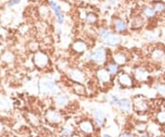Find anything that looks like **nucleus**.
<instances>
[{"instance_id":"10","label":"nucleus","mask_w":165,"mask_h":137,"mask_svg":"<svg viewBox=\"0 0 165 137\" xmlns=\"http://www.w3.org/2000/svg\"><path fill=\"white\" fill-rule=\"evenodd\" d=\"M113 60L116 64H117L118 65H125L127 63V56L124 53L122 52H117V53H115L114 55H113Z\"/></svg>"},{"instance_id":"15","label":"nucleus","mask_w":165,"mask_h":137,"mask_svg":"<svg viewBox=\"0 0 165 137\" xmlns=\"http://www.w3.org/2000/svg\"><path fill=\"white\" fill-rule=\"evenodd\" d=\"M84 20H85V23H86V24H89V25L95 24V23L97 21V16H96L95 13H93V12L87 13Z\"/></svg>"},{"instance_id":"16","label":"nucleus","mask_w":165,"mask_h":137,"mask_svg":"<svg viewBox=\"0 0 165 137\" xmlns=\"http://www.w3.org/2000/svg\"><path fill=\"white\" fill-rule=\"evenodd\" d=\"M93 113H94V117H95L96 122L98 124H101L103 122V120H104V118H105L104 112L101 109H95V110H94Z\"/></svg>"},{"instance_id":"11","label":"nucleus","mask_w":165,"mask_h":137,"mask_svg":"<svg viewBox=\"0 0 165 137\" xmlns=\"http://www.w3.org/2000/svg\"><path fill=\"white\" fill-rule=\"evenodd\" d=\"M134 105H135V109H137V111L138 110V111H145L147 109V108H148L147 102L143 98H140L136 99Z\"/></svg>"},{"instance_id":"3","label":"nucleus","mask_w":165,"mask_h":137,"mask_svg":"<svg viewBox=\"0 0 165 137\" xmlns=\"http://www.w3.org/2000/svg\"><path fill=\"white\" fill-rule=\"evenodd\" d=\"M49 5H50V8L53 10L54 14H55V17L57 19V21L60 25H62L64 21V15L63 14L62 12V9L61 7L57 4V2L53 1V0H50L49 2Z\"/></svg>"},{"instance_id":"5","label":"nucleus","mask_w":165,"mask_h":137,"mask_svg":"<svg viewBox=\"0 0 165 137\" xmlns=\"http://www.w3.org/2000/svg\"><path fill=\"white\" fill-rule=\"evenodd\" d=\"M42 88H43V91L48 94H55L59 91L58 86L53 81H51V80L43 81Z\"/></svg>"},{"instance_id":"27","label":"nucleus","mask_w":165,"mask_h":137,"mask_svg":"<svg viewBox=\"0 0 165 137\" xmlns=\"http://www.w3.org/2000/svg\"><path fill=\"white\" fill-rule=\"evenodd\" d=\"M154 9L156 10V12H161L162 10H164V5L161 3H159L155 6Z\"/></svg>"},{"instance_id":"18","label":"nucleus","mask_w":165,"mask_h":137,"mask_svg":"<svg viewBox=\"0 0 165 137\" xmlns=\"http://www.w3.org/2000/svg\"><path fill=\"white\" fill-rule=\"evenodd\" d=\"M56 104L59 107H63L68 103V98L64 95H60L56 98Z\"/></svg>"},{"instance_id":"6","label":"nucleus","mask_w":165,"mask_h":137,"mask_svg":"<svg viewBox=\"0 0 165 137\" xmlns=\"http://www.w3.org/2000/svg\"><path fill=\"white\" fill-rule=\"evenodd\" d=\"M110 75L111 74L109 73V71L107 69H106V68H101L96 72V76H97L98 80L101 83H104V84L110 82V79H111Z\"/></svg>"},{"instance_id":"8","label":"nucleus","mask_w":165,"mask_h":137,"mask_svg":"<svg viewBox=\"0 0 165 137\" xmlns=\"http://www.w3.org/2000/svg\"><path fill=\"white\" fill-rule=\"evenodd\" d=\"M72 49L74 52L77 53V54H83L84 52H86L87 50V44L86 43L83 42V41H76L74 43Z\"/></svg>"},{"instance_id":"22","label":"nucleus","mask_w":165,"mask_h":137,"mask_svg":"<svg viewBox=\"0 0 165 137\" xmlns=\"http://www.w3.org/2000/svg\"><path fill=\"white\" fill-rule=\"evenodd\" d=\"M37 56H38V58L36 59V62L38 63L40 61L41 62L40 65H44L48 64V57L44 54H38Z\"/></svg>"},{"instance_id":"32","label":"nucleus","mask_w":165,"mask_h":137,"mask_svg":"<svg viewBox=\"0 0 165 137\" xmlns=\"http://www.w3.org/2000/svg\"><path fill=\"white\" fill-rule=\"evenodd\" d=\"M104 137H109L108 135H104Z\"/></svg>"},{"instance_id":"31","label":"nucleus","mask_w":165,"mask_h":137,"mask_svg":"<svg viewBox=\"0 0 165 137\" xmlns=\"http://www.w3.org/2000/svg\"><path fill=\"white\" fill-rule=\"evenodd\" d=\"M121 137H133L132 135H130V134H123Z\"/></svg>"},{"instance_id":"4","label":"nucleus","mask_w":165,"mask_h":137,"mask_svg":"<svg viewBox=\"0 0 165 137\" xmlns=\"http://www.w3.org/2000/svg\"><path fill=\"white\" fill-rule=\"evenodd\" d=\"M113 28L117 33H124L127 31V24L123 19L115 18L113 20Z\"/></svg>"},{"instance_id":"26","label":"nucleus","mask_w":165,"mask_h":137,"mask_svg":"<svg viewBox=\"0 0 165 137\" xmlns=\"http://www.w3.org/2000/svg\"><path fill=\"white\" fill-rule=\"evenodd\" d=\"M144 39H146L147 41H154L155 39H156V36L153 34V33H151V32H147L145 35H144Z\"/></svg>"},{"instance_id":"29","label":"nucleus","mask_w":165,"mask_h":137,"mask_svg":"<svg viewBox=\"0 0 165 137\" xmlns=\"http://www.w3.org/2000/svg\"><path fill=\"white\" fill-rule=\"evenodd\" d=\"M21 2V0H10V1L9 2L8 6L9 7H12V6H15V5H18Z\"/></svg>"},{"instance_id":"20","label":"nucleus","mask_w":165,"mask_h":137,"mask_svg":"<svg viewBox=\"0 0 165 137\" xmlns=\"http://www.w3.org/2000/svg\"><path fill=\"white\" fill-rule=\"evenodd\" d=\"M106 69L109 71V73H110L111 75H116V74L118 73L119 66H118L117 64H116L115 62H113V63H110V64L107 65V68H106Z\"/></svg>"},{"instance_id":"21","label":"nucleus","mask_w":165,"mask_h":137,"mask_svg":"<svg viewBox=\"0 0 165 137\" xmlns=\"http://www.w3.org/2000/svg\"><path fill=\"white\" fill-rule=\"evenodd\" d=\"M143 14L145 17L147 18H152L155 16L156 14V10L153 9V8H150V7H147L143 9Z\"/></svg>"},{"instance_id":"12","label":"nucleus","mask_w":165,"mask_h":137,"mask_svg":"<svg viewBox=\"0 0 165 137\" xmlns=\"http://www.w3.org/2000/svg\"><path fill=\"white\" fill-rule=\"evenodd\" d=\"M118 107L120 108V109L124 110V111H128L131 109V102L129 99L127 98H123V99H119L118 103H117Z\"/></svg>"},{"instance_id":"13","label":"nucleus","mask_w":165,"mask_h":137,"mask_svg":"<svg viewBox=\"0 0 165 137\" xmlns=\"http://www.w3.org/2000/svg\"><path fill=\"white\" fill-rule=\"evenodd\" d=\"M135 77L138 81H145L148 78V73L144 69H137L135 71Z\"/></svg>"},{"instance_id":"17","label":"nucleus","mask_w":165,"mask_h":137,"mask_svg":"<svg viewBox=\"0 0 165 137\" xmlns=\"http://www.w3.org/2000/svg\"><path fill=\"white\" fill-rule=\"evenodd\" d=\"M48 117H49L48 119L51 121H53V122H59L61 120V115L57 111H53V110L50 111L49 114H48Z\"/></svg>"},{"instance_id":"9","label":"nucleus","mask_w":165,"mask_h":137,"mask_svg":"<svg viewBox=\"0 0 165 137\" xmlns=\"http://www.w3.org/2000/svg\"><path fill=\"white\" fill-rule=\"evenodd\" d=\"M118 82L121 86L123 87H131L132 86V79L131 77L127 75V74H125V73H122L118 76Z\"/></svg>"},{"instance_id":"25","label":"nucleus","mask_w":165,"mask_h":137,"mask_svg":"<svg viewBox=\"0 0 165 137\" xmlns=\"http://www.w3.org/2000/svg\"><path fill=\"white\" fill-rule=\"evenodd\" d=\"M157 119L161 123H165V111H160L158 116H157Z\"/></svg>"},{"instance_id":"23","label":"nucleus","mask_w":165,"mask_h":137,"mask_svg":"<svg viewBox=\"0 0 165 137\" xmlns=\"http://www.w3.org/2000/svg\"><path fill=\"white\" fill-rule=\"evenodd\" d=\"M74 91L77 93V94H79V95H84L85 94V89H84V87L79 83V84H76L75 86H74Z\"/></svg>"},{"instance_id":"28","label":"nucleus","mask_w":165,"mask_h":137,"mask_svg":"<svg viewBox=\"0 0 165 137\" xmlns=\"http://www.w3.org/2000/svg\"><path fill=\"white\" fill-rule=\"evenodd\" d=\"M157 89H158V92H159L160 95L165 96V86H163V85H160V86H158Z\"/></svg>"},{"instance_id":"30","label":"nucleus","mask_w":165,"mask_h":137,"mask_svg":"<svg viewBox=\"0 0 165 137\" xmlns=\"http://www.w3.org/2000/svg\"><path fill=\"white\" fill-rule=\"evenodd\" d=\"M70 132H71V131H70V130H68V129L63 130V133H64V134H66V135H69V134H70Z\"/></svg>"},{"instance_id":"14","label":"nucleus","mask_w":165,"mask_h":137,"mask_svg":"<svg viewBox=\"0 0 165 137\" xmlns=\"http://www.w3.org/2000/svg\"><path fill=\"white\" fill-rule=\"evenodd\" d=\"M142 24H143V19L139 16H137L134 19H132L130 22V26L132 29H138L142 26Z\"/></svg>"},{"instance_id":"7","label":"nucleus","mask_w":165,"mask_h":137,"mask_svg":"<svg viewBox=\"0 0 165 137\" xmlns=\"http://www.w3.org/2000/svg\"><path fill=\"white\" fill-rule=\"evenodd\" d=\"M70 77L74 81V82H77V83H83L84 82V79H85V76L84 74L78 70V69H73L70 71V74H69Z\"/></svg>"},{"instance_id":"24","label":"nucleus","mask_w":165,"mask_h":137,"mask_svg":"<svg viewBox=\"0 0 165 137\" xmlns=\"http://www.w3.org/2000/svg\"><path fill=\"white\" fill-rule=\"evenodd\" d=\"M163 57H164V54H163L162 51L157 50V51H155V52L152 54V58H153L154 60H161Z\"/></svg>"},{"instance_id":"2","label":"nucleus","mask_w":165,"mask_h":137,"mask_svg":"<svg viewBox=\"0 0 165 137\" xmlns=\"http://www.w3.org/2000/svg\"><path fill=\"white\" fill-rule=\"evenodd\" d=\"M106 57H107L106 50L104 47H99V48L95 49L89 55V59L93 63H95L97 65H103L106 61Z\"/></svg>"},{"instance_id":"1","label":"nucleus","mask_w":165,"mask_h":137,"mask_svg":"<svg viewBox=\"0 0 165 137\" xmlns=\"http://www.w3.org/2000/svg\"><path fill=\"white\" fill-rule=\"evenodd\" d=\"M98 36L101 39V41L110 47H116L121 43V37L118 33L109 31L105 28H101L98 31Z\"/></svg>"},{"instance_id":"19","label":"nucleus","mask_w":165,"mask_h":137,"mask_svg":"<svg viewBox=\"0 0 165 137\" xmlns=\"http://www.w3.org/2000/svg\"><path fill=\"white\" fill-rule=\"evenodd\" d=\"M80 127H81V129H82L84 131H85V132H87V133L92 132L93 130H94L93 125H92V123H91L90 121H84V122H82L81 125H80Z\"/></svg>"}]
</instances>
